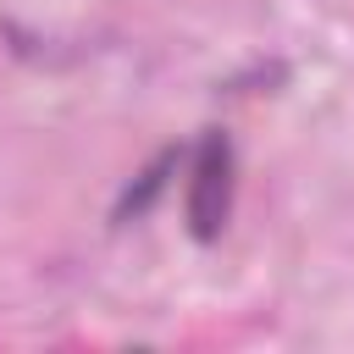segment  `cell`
I'll list each match as a JSON object with an SVG mask.
<instances>
[{
    "mask_svg": "<svg viewBox=\"0 0 354 354\" xmlns=\"http://www.w3.org/2000/svg\"><path fill=\"white\" fill-rule=\"evenodd\" d=\"M171 166H177V149H160V155H155V160L138 171V183L122 194V205H116V221H133V216H144V210L155 205V194L166 188V171H171Z\"/></svg>",
    "mask_w": 354,
    "mask_h": 354,
    "instance_id": "obj_2",
    "label": "cell"
},
{
    "mask_svg": "<svg viewBox=\"0 0 354 354\" xmlns=\"http://www.w3.org/2000/svg\"><path fill=\"white\" fill-rule=\"evenodd\" d=\"M232 216V144L227 133H205L194 155V183H188V227L199 243L221 238Z\"/></svg>",
    "mask_w": 354,
    "mask_h": 354,
    "instance_id": "obj_1",
    "label": "cell"
}]
</instances>
